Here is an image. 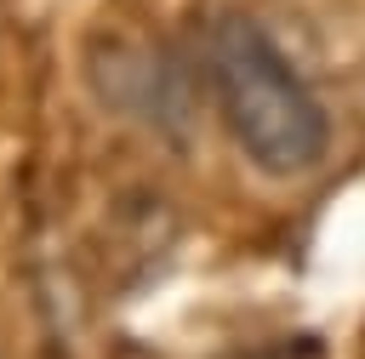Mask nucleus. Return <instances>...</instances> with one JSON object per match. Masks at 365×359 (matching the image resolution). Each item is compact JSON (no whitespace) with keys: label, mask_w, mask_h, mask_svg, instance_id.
<instances>
[{"label":"nucleus","mask_w":365,"mask_h":359,"mask_svg":"<svg viewBox=\"0 0 365 359\" xmlns=\"http://www.w3.org/2000/svg\"><path fill=\"white\" fill-rule=\"evenodd\" d=\"M211 85L228 137L240 154L268 177H302L331 148V114L274 46V34L245 17L222 11L211 28Z\"/></svg>","instance_id":"obj_1"}]
</instances>
